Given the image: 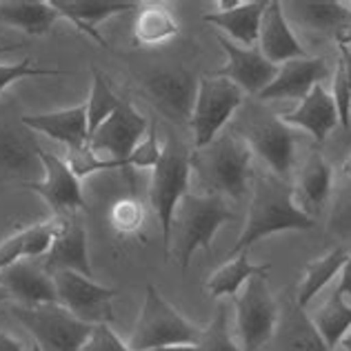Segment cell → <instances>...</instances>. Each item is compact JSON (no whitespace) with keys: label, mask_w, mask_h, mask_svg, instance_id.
Instances as JSON below:
<instances>
[{"label":"cell","mask_w":351,"mask_h":351,"mask_svg":"<svg viewBox=\"0 0 351 351\" xmlns=\"http://www.w3.org/2000/svg\"><path fill=\"white\" fill-rule=\"evenodd\" d=\"M58 232V220L53 216L47 223L25 227L0 243V271L12 267L23 258H43L49 252Z\"/></svg>","instance_id":"obj_25"},{"label":"cell","mask_w":351,"mask_h":351,"mask_svg":"<svg viewBox=\"0 0 351 351\" xmlns=\"http://www.w3.org/2000/svg\"><path fill=\"white\" fill-rule=\"evenodd\" d=\"M269 269H271L269 263L254 265L249 261V252L238 254L234 258H227V263L209 276L205 289L211 298H229V295L236 298L247 280H252L254 276H267Z\"/></svg>","instance_id":"obj_28"},{"label":"cell","mask_w":351,"mask_h":351,"mask_svg":"<svg viewBox=\"0 0 351 351\" xmlns=\"http://www.w3.org/2000/svg\"><path fill=\"white\" fill-rule=\"evenodd\" d=\"M218 12H232V9L243 5V0H218Z\"/></svg>","instance_id":"obj_44"},{"label":"cell","mask_w":351,"mask_h":351,"mask_svg":"<svg viewBox=\"0 0 351 351\" xmlns=\"http://www.w3.org/2000/svg\"><path fill=\"white\" fill-rule=\"evenodd\" d=\"M91 94L87 100V125H89V136L96 132V129L105 123V120L112 116L118 105L123 103L116 94L112 85H109V78L105 76L98 67L91 69Z\"/></svg>","instance_id":"obj_33"},{"label":"cell","mask_w":351,"mask_h":351,"mask_svg":"<svg viewBox=\"0 0 351 351\" xmlns=\"http://www.w3.org/2000/svg\"><path fill=\"white\" fill-rule=\"evenodd\" d=\"M285 9H293L295 21L316 32H327L338 36L351 27V12L347 3L336 0H309V3H287Z\"/></svg>","instance_id":"obj_27"},{"label":"cell","mask_w":351,"mask_h":351,"mask_svg":"<svg viewBox=\"0 0 351 351\" xmlns=\"http://www.w3.org/2000/svg\"><path fill=\"white\" fill-rule=\"evenodd\" d=\"M278 118L289 127L304 129L318 145L325 143L327 136L340 125L334 98L325 89V85H316L300 100L293 112L282 114Z\"/></svg>","instance_id":"obj_21"},{"label":"cell","mask_w":351,"mask_h":351,"mask_svg":"<svg viewBox=\"0 0 351 351\" xmlns=\"http://www.w3.org/2000/svg\"><path fill=\"white\" fill-rule=\"evenodd\" d=\"M234 211L227 200L214 193H187L173 214L169 256L180 263L184 271L191 265V258L198 249H211L218 229L234 220Z\"/></svg>","instance_id":"obj_3"},{"label":"cell","mask_w":351,"mask_h":351,"mask_svg":"<svg viewBox=\"0 0 351 351\" xmlns=\"http://www.w3.org/2000/svg\"><path fill=\"white\" fill-rule=\"evenodd\" d=\"M340 345H343L345 351H351V327H349L347 334L343 336V340H340Z\"/></svg>","instance_id":"obj_46"},{"label":"cell","mask_w":351,"mask_h":351,"mask_svg":"<svg viewBox=\"0 0 351 351\" xmlns=\"http://www.w3.org/2000/svg\"><path fill=\"white\" fill-rule=\"evenodd\" d=\"M180 32V25L176 16L169 12L167 5L162 3H149L143 5L141 12L136 14L134 23V43L143 47H154L176 38Z\"/></svg>","instance_id":"obj_29"},{"label":"cell","mask_w":351,"mask_h":351,"mask_svg":"<svg viewBox=\"0 0 351 351\" xmlns=\"http://www.w3.org/2000/svg\"><path fill=\"white\" fill-rule=\"evenodd\" d=\"M331 180H334V173H331L329 162L322 158V154H311L293 184L295 205L309 218L316 220V214L327 202L331 193Z\"/></svg>","instance_id":"obj_23"},{"label":"cell","mask_w":351,"mask_h":351,"mask_svg":"<svg viewBox=\"0 0 351 351\" xmlns=\"http://www.w3.org/2000/svg\"><path fill=\"white\" fill-rule=\"evenodd\" d=\"M0 285L7 289L9 298H16L23 307L58 302V291L51 274L43 263L18 261L12 267L0 271Z\"/></svg>","instance_id":"obj_18"},{"label":"cell","mask_w":351,"mask_h":351,"mask_svg":"<svg viewBox=\"0 0 351 351\" xmlns=\"http://www.w3.org/2000/svg\"><path fill=\"white\" fill-rule=\"evenodd\" d=\"M14 316L27 327L34 343H38L43 351H82L94 334V325L82 322L58 302L36 307L16 304Z\"/></svg>","instance_id":"obj_6"},{"label":"cell","mask_w":351,"mask_h":351,"mask_svg":"<svg viewBox=\"0 0 351 351\" xmlns=\"http://www.w3.org/2000/svg\"><path fill=\"white\" fill-rule=\"evenodd\" d=\"M58 220V232L49 252L43 256V267L49 274L56 271H76L91 278V263L87 254V232L82 220L78 218V211L71 214H60Z\"/></svg>","instance_id":"obj_14"},{"label":"cell","mask_w":351,"mask_h":351,"mask_svg":"<svg viewBox=\"0 0 351 351\" xmlns=\"http://www.w3.org/2000/svg\"><path fill=\"white\" fill-rule=\"evenodd\" d=\"M202 327L193 325L178 309L160 295L154 285H147L141 316L136 320L129 347L134 351H152L169 345H198Z\"/></svg>","instance_id":"obj_4"},{"label":"cell","mask_w":351,"mask_h":351,"mask_svg":"<svg viewBox=\"0 0 351 351\" xmlns=\"http://www.w3.org/2000/svg\"><path fill=\"white\" fill-rule=\"evenodd\" d=\"M160 145H158V123H156V118L149 120V132H147L145 141L136 147L129 156V165L136 169H154L156 165L160 160Z\"/></svg>","instance_id":"obj_37"},{"label":"cell","mask_w":351,"mask_h":351,"mask_svg":"<svg viewBox=\"0 0 351 351\" xmlns=\"http://www.w3.org/2000/svg\"><path fill=\"white\" fill-rule=\"evenodd\" d=\"M60 18L51 0H3L0 23L12 25L27 36H47Z\"/></svg>","instance_id":"obj_26"},{"label":"cell","mask_w":351,"mask_h":351,"mask_svg":"<svg viewBox=\"0 0 351 351\" xmlns=\"http://www.w3.org/2000/svg\"><path fill=\"white\" fill-rule=\"evenodd\" d=\"M245 141L256 156H261L269 173L289 180L295 165V132L278 116L258 114L245 125Z\"/></svg>","instance_id":"obj_9"},{"label":"cell","mask_w":351,"mask_h":351,"mask_svg":"<svg viewBox=\"0 0 351 351\" xmlns=\"http://www.w3.org/2000/svg\"><path fill=\"white\" fill-rule=\"evenodd\" d=\"M12 49H18V45H3V47H0V53H7Z\"/></svg>","instance_id":"obj_48"},{"label":"cell","mask_w":351,"mask_h":351,"mask_svg":"<svg viewBox=\"0 0 351 351\" xmlns=\"http://www.w3.org/2000/svg\"><path fill=\"white\" fill-rule=\"evenodd\" d=\"M64 162L69 165L71 173L76 178H87V176L96 173V171H116V169H132V165L127 160H112V158H103L96 152L89 149V145L78 147V149H67V158Z\"/></svg>","instance_id":"obj_34"},{"label":"cell","mask_w":351,"mask_h":351,"mask_svg":"<svg viewBox=\"0 0 351 351\" xmlns=\"http://www.w3.org/2000/svg\"><path fill=\"white\" fill-rule=\"evenodd\" d=\"M38 156H40L45 178L25 182L23 187L38 193L56 216L85 209L87 202H85V196H82L80 180L71 173L69 165L64 162L60 156L45 152L43 147L38 149Z\"/></svg>","instance_id":"obj_12"},{"label":"cell","mask_w":351,"mask_h":351,"mask_svg":"<svg viewBox=\"0 0 351 351\" xmlns=\"http://www.w3.org/2000/svg\"><path fill=\"white\" fill-rule=\"evenodd\" d=\"M38 149L40 145L32 134L14 127H5L0 132V165L9 171L32 173L36 162H40Z\"/></svg>","instance_id":"obj_30"},{"label":"cell","mask_w":351,"mask_h":351,"mask_svg":"<svg viewBox=\"0 0 351 351\" xmlns=\"http://www.w3.org/2000/svg\"><path fill=\"white\" fill-rule=\"evenodd\" d=\"M347 7H349V9H351V3H347Z\"/></svg>","instance_id":"obj_51"},{"label":"cell","mask_w":351,"mask_h":351,"mask_svg":"<svg viewBox=\"0 0 351 351\" xmlns=\"http://www.w3.org/2000/svg\"><path fill=\"white\" fill-rule=\"evenodd\" d=\"M51 278L58 291V304L69 309L76 318L94 327L112 322V300L116 295V289L103 287V285L94 282L87 276L67 269L51 274Z\"/></svg>","instance_id":"obj_10"},{"label":"cell","mask_w":351,"mask_h":351,"mask_svg":"<svg viewBox=\"0 0 351 351\" xmlns=\"http://www.w3.org/2000/svg\"><path fill=\"white\" fill-rule=\"evenodd\" d=\"M216 40L227 53V64L220 71H216L214 76H223L227 80H232L234 85H238L245 91V96H258L263 89L269 87V82L278 73V67L267 60L261 53V49L258 47L245 49L234 40H227L220 34H216Z\"/></svg>","instance_id":"obj_13"},{"label":"cell","mask_w":351,"mask_h":351,"mask_svg":"<svg viewBox=\"0 0 351 351\" xmlns=\"http://www.w3.org/2000/svg\"><path fill=\"white\" fill-rule=\"evenodd\" d=\"M258 49L276 67L295 58H307V51L293 36L287 16H285V7L278 0L267 3L261 23V36H258Z\"/></svg>","instance_id":"obj_19"},{"label":"cell","mask_w":351,"mask_h":351,"mask_svg":"<svg viewBox=\"0 0 351 351\" xmlns=\"http://www.w3.org/2000/svg\"><path fill=\"white\" fill-rule=\"evenodd\" d=\"M147 132H149L147 118L129 100H123L116 112L89 136V149L98 156L107 154V158L112 160H127L145 141Z\"/></svg>","instance_id":"obj_11"},{"label":"cell","mask_w":351,"mask_h":351,"mask_svg":"<svg viewBox=\"0 0 351 351\" xmlns=\"http://www.w3.org/2000/svg\"><path fill=\"white\" fill-rule=\"evenodd\" d=\"M145 91L149 94L162 112L178 120H189L198 94V78L184 67L158 69L145 76Z\"/></svg>","instance_id":"obj_15"},{"label":"cell","mask_w":351,"mask_h":351,"mask_svg":"<svg viewBox=\"0 0 351 351\" xmlns=\"http://www.w3.org/2000/svg\"><path fill=\"white\" fill-rule=\"evenodd\" d=\"M338 58L343 60L347 85H349V100H351V47H347V45H338Z\"/></svg>","instance_id":"obj_42"},{"label":"cell","mask_w":351,"mask_h":351,"mask_svg":"<svg viewBox=\"0 0 351 351\" xmlns=\"http://www.w3.org/2000/svg\"><path fill=\"white\" fill-rule=\"evenodd\" d=\"M40 76H67L64 69H43L34 67L29 58H25L16 64H0V94L21 78H40Z\"/></svg>","instance_id":"obj_38"},{"label":"cell","mask_w":351,"mask_h":351,"mask_svg":"<svg viewBox=\"0 0 351 351\" xmlns=\"http://www.w3.org/2000/svg\"><path fill=\"white\" fill-rule=\"evenodd\" d=\"M147 209L141 200L136 198H120L109 209V225L118 236L138 234L145 227Z\"/></svg>","instance_id":"obj_35"},{"label":"cell","mask_w":351,"mask_h":351,"mask_svg":"<svg viewBox=\"0 0 351 351\" xmlns=\"http://www.w3.org/2000/svg\"><path fill=\"white\" fill-rule=\"evenodd\" d=\"M245 103V91L223 76L198 78V94L189 118L193 132V147L202 149L216 141L223 127L234 118L238 107Z\"/></svg>","instance_id":"obj_7"},{"label":"cell","mask_w":351,"mask_h":351,"mask_svg":"<svg viewBox=\"0 0 351 351\" xmlns=\"http://www.w3.org/2000/svg\"><path fill=\"white\" fill-rule=\"evenodd\" d=\"M23 125L32 132H38L53 138L67 149H78V147L89 145V125H87V105H78L71 109H58L49 114L23 116Z\"/></svg>","instance_id":"obj_22"},{"label":"cell","mask_w":351,"mask_h":351,"mask_svg":"<svg viewBox=\"0 0 351 351\" xmlns=\"http://www.w3.org/2000/svg\"><path fill=\"white\" fill-rule=\"evenodd\" d=\"M152 351H196V345H169V347H158Z\"/></svg>","instance_id":"obj_45"},{"label":"cell","mask_w":351,"mask_h":351,"mask_svg":"<svg viewBox=\"0 0 351 351\" xmlns=\"http://www.w3.org/2000/svg\"><path fill=\"white\" fill-rule=\"evenodd\" d=\"M267 351H331L318 329L313 327L311 316L300 307L295 295H287L278 304V322L274 336L265 347Z\"/></svg>","instance_id":"obj_16"},{"label":"cell","mask_w":351,"mask_h":351,"mask_svg":"<svg viewBox=\"0 0 351 351\" xmlns=\"http://www.w3.org/2000/svg\"><path fill=\"white\" fill-rule=\"evenodd\" d=\"M0 351H23V345L18 343L14 336L0 331Z\"/></svg>","instance_id":"obj_43"},{"label":"cell","mask_w":351,"mask_h":351,"mask_svg":"<svg viewBox=\"0 0 351 351\" xmlns=\"http://www.w3.org/2000/svg\"><path fill=\"white\" fill-rule=\"evenodd\" d=\"M254 193L249 216L238 236L236 245L227 258L249 252V247L278 232H309L316 227V220L309 218L293 200V184L280 180L274 173H254Z\"/></svg>","instance_id":"obj_1"},{"label":"cell","mask_w":351,"mask_h":351,"mask_svg":"<svg viewBox=\"0 0 351 351\" xmlns=\"http://www.w3.org/2000/svg\"><path fill=\"white\" fill-rule=\"evenodd\" d=\"M311 322L318 329L320 338L325 340V345L334 351L351 327V302H347L343 295L334 291L316 309Z\"/></svg>","instance_id":"obj_31"},{"label":"cell","mask_w":351,"mask_h":351,"mask_svg":"<svg viewBox=\"0 0 351 351\" xmlns=\"http://www.w3.org/2000/svg\"><path fill=\"white\" fill-rule=\"evenodd\" d=\"M191 182V152L178 141H169L162 147L160 160L152 169L149 202L160 220L165 256L169 254L171 223L180 200L189 193Z\"/></svg>","instance_id":"obj_5"},{"label":"cell","mask_w":351,"mask_h":351,"mask_svg":"<svg viewBox=\"0 0 351 351\" xmlns=\"http://www.w3.org/2000/svg\"><path fill=\"white\" fill-rule=\"evenodd\" d=\"M51 5L56 7L60 18H67L78 32L87 34L103 47H107V40L98 34L96 25L120 14L141 12L143 7L134 0H51Z\"/></svg>","instance_id":"obj_20"},{"label":"cell","mask_w":351,"mask_h":351,"mask_svg":"<svg viewBox=\"0 0 351 351\" xmlns=\"http://www.w3.org/2000/svg\"><path fill=\"white\" fill-rule=\"evenodd\" d=\"M345 261H347L345 249L338 247L334 252H329L327 256L318 258V261H311L304 267L300 285H298V289H295V300H298L300 307H307V304L325 289V285L334 278L336 274H340Z\"/></svg>","instance_id":"obj_32"},{"label":"cell","mask_w":351,"mask_h":351,"mask_svg":"<svg viewBox=\"0 0 351 351\" xmlns=\"http://www.w3.org/2000/svg\"><path fill=\"white\" fill-rule=\"evenodd\" d=\"M329 76V64L325 58H295L278 67L276 78L269 82V87L258 94V100H300L309 91L322 85Z\"/></svg>","instance_id":"obj_17"},{"label":"cell","mask_w":351,"mask_h":351,"mask_svg":"<svg viewBox=\"0 0 351 351\" xmlns=\"http://www.w3.org/2000/svg\"><path fill=\"white\" fill-rule=\"evenodd\" d=\"M265 9H267V0H252V3L243 0V5L232 9V12L205 14L202 21L216 25L229 38L243 45L245 49H252L258 47V36H261V23Z\"/></svg>","instance_id":"obj_24"},{"label":"cell","mask_w":351,"mask_h":351,"mask_svg":"<svg viewBox=\"0 0 351 351\" xmlns=\"http://www.w3.org/2000/svg\"><path fill=\"white\" fill-rule=\"evenodd\" d=\"M32 351H43V347H40L38 343H34V347H32Z\"/></svg>","instance_id":"obj_50"},{"label":"cell","mask_w":351,"mask_h":351,"mask_svg":"<svg viewBox=\"0 0 351 351\" xmlns=\"http://www.w3.org/2000/svg\"><path fill=\"white\" fill-rule=\"evenodd\" d=\"M82 351H134V349L127 343H123L120 336L112 329V325L105 322V325L94 327V334H91V338L85 343Z\"/></svg>","instance_id":"obj_40"},{"label":"cell","mask_w":351,"mask_h":351,"mask_svg":"<svg viewBox=\"0 0 351 351\" xmlns=\"http://www.w3.org/2000/svg\"><path fill=\"white\" fill-rule=\"evenodd\" d=\"M236 331L243 351H263L278 322V302L267 287L265 276H254L234 298Z\"/></svg>","instance_id":"obj_8"},{"label":"cell","mask_w":351,"mask_h":351,"mask_svg":"<svg viewBox=\"0 0 351 351\" xmlns=\"http://www.w3.org/2000/svg\"><path fill=\"white\" fill-rule=\"evenodd\" d=\"M252 158L254 152L243 136L225 134L202 149H193L191 173L205 193L240 200L252 180Z\"/></svg>","instance_id":"obj_2"},{"label":"cell","mask_w":351,"mask_h":351,"mask_svg":"<svg viewBox=\"0 0 351 351\" xmlns=\"http://www.w3.org/2000/svg\"><path fill=\"white\" fill-rule=\"evenodd\" d=\"M196 351H243V347H238L234 343L232 334H229V316H227L225 302L218 304L216 318L202 329Z\"/></svg>","instance_id":"obj_36"},{"label":"cell","mask_w":351,"mask_h":351,"mask_svg":"<svg viewBox=\"0 0 351 351\" xmlns=\"http://www.w3.org/2000/svg\"><path fill=\"white\" fill-rule=\"evenodd\" d=\"M343 171H345V176H349V178H351V152L347 154V158L343 162Z\"/></svg>","instance_id":"obj_47"},{"label":"cell","mask_w":351,"mask_h":351,"mask_svg":"<svg viewBox=\"0 0 351 351\" xmlns=\"http://www.w3.org/2000/svg\"><path fill=\"white\" fill-rule=\"evenodd\" d=\"M331 98H334L336 112H338V120L343 127L351 125V100H349V85H347V76H345V67L343 60L338 58L334 76H331Z\"/></svg>","instance_id":"obj_39"},{"label":"cell","mask_w":351,"mask_h":351,"mask_svg":"<svg viewBox=\"0 0 351 351\" xmlns=\"http://www.w3.org/2000/svg\"><path fill=\"white\" fill-rule=\"evenodd\" d=\"M3 300H9V293H7V289L3 287V285H0V302Z\"/></svg>","instance_id":"obj_49"},{"label":"cell","mask_w":351,"mask_h":351,"mask_svg":"<svg viewBox=\"0 0 351 351\" xmlns=\"http://www.w3.org/2000/svg\"><path fill=\"white\" fill-rule=\"evenodd\" d=\"M336 293H340L347 302H351V256H347L343 269H340V282L336 287Z\"/></svg>","instance_id":"obj_41"}]
</instances>
